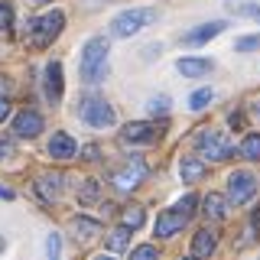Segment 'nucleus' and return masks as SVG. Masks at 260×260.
<instances>
[{
	"mask_svg": "<svg viewBox=\"0 0 260 260\" xmlns=\"http://www.w3.org/2000/svg\"><path fill=\"white\" fill-rule=\"evenodd\" d=\"M143 179H146V162L140 156H134V159H127L120 169H114V173H111V185L117 192H130V189H137Z\"/></svg>",
	"mask_w": 260,
	"mask_h": 260,
	"instance_id": "obj_4",
	"label": "nucleus"
},
{
	"mask_svg": "<svg viewBox=\"0 0 260 260\" xmlns=\"http://www.w3.org/2000/svg\"><path fill=\"white\" fill-rule=\"evenodd\" d=\"M241 156L250 159V162L260 159V134H247V137L241 140Z\"/></svg>",
	"mask_w": 260,
	"mask_h": 260,
	"instance_id": "obj_21",
	"label": "nucleus"
},
{
	"mask_svg": "<svg viewBox=\"0 0 260 260\" xmlns=\"http://www.w3.org/2000/svg\"><path fill=\"white\" fill-rule=\"evenodd\" d=\"M153 20H156L153 10H127L111 23V32L114 36H134V32H140L146 23H153Z\"/></svg>",
	"mask_w": 260,
	"mask_h": 260,
	"instance_id": "obj_7",
	"label": "nucleus"
},
{
	"mask_svg": "<svg viewBox=\"0 0 260 260\" xmlns=\"http://www.w3.org/2000/svg\"><path fill=\"white\" fill-rule=\"evenodd\" d=\"M7 114H10V101H7V98H0V120H7Z\"/></svg>",
	"mask_w": 260,
	"mask_h": 260,
	"instance_id": "obj_33",
	"label": "nucleus"
},
{
	"mask_svg": "<svg viewBox=\"0 0 260 260\" xmlns=\"http://www.w3.org/2000/svg\"><path fill=\"white\" fill-rule=\"evenodd\" d=\"M176 69L189 78H199V75H208L211 72V59H179Z\"/></svg>",
	"mask_w": 260,
	"mask_h": 260,
	"instance_id": "obj_16",
	"label": "nucleus"
},
{
	"mask_svg": "<svg viewBox=\"0 0 260 260\" xmlns=\"http://www.w3.org/2000/svg\"><path fill=\"white\" fill-rule=\"evenodd\" d=\"M39 130H43V117H39L36 111H20L13 117V134L16 137H36Z\"/></svg>",
	"mask_w": 260,
	"mask_h": 260,
	"instance_id": "obj_11",
	"label": "nucleus"
},
{
	"mask_svg": "<svg viewBox=\"0 0 260 260\" xmlns=\"http://www.w3.org/2000/svg\"><path fill=\"white\" fill-rule=\"evenodd\" d=\"M78 199H81V202H94V199H98V182H94V179H85V182H81Z\"/></svg>",
	"mask_w": 260,
	"mask_h": 260,
	"instance_id": "obj_27",
	"label": "nucleus"
},
{
	"mask_svg": "<svg viewBox=\"0 0 260 260\" xmlns=\"http://www.w3.org/2000/svg\"><path fill=\"white\" fill-rule=\"evenodd\" d=\"M228 10L238 16H250V20H260V4L254 0H228Z\"/></svg>",
	"mask_w": 260,
	"mask_h": 260,
	"instance_id": "obj_20",
	"label": "nucleus"
},
{
	"mask_svg": "<svg viewBox=\"0 0 260 260\" xmlns=\"http://www.w3.org/2000/svg\"><path fill=\"white\" fill-rule=\"evenodd\" d=\"M94 260H114V257L111 254H101V257H94Z\"/></svg>",
	"mask_w": 260,
	"mask_h": 260,
	"instance_id": "obj_37",
	"label": "nucleus"
},
{
	"mask_svg": "<svg viewBox=\"0 0 260 260\" xmlns=\"http://www.w3.org/2000/svg\"><path fill=\"white\" fill-rule=\"evenodd\" d=\"M143 221H146V211L140 205H130L124 211V228H143Z\"/></svg>",
	"mask_w": 260,
	"mask_h": 260,
	"instance_id": "obj_23",
	"label": "nucleus"
},
{
	"mask_svg": "<svg viewBox=\"0 0 260 260\" xmlns=\"http://www.w3.org/2000/svg\"><path fill=\"white\" fill-rule=\"evenodd\" d=\"M215 244H218V238H215V231H208V228H202L199 234H195V241H192V254L195 257H208V254H215Z\"/></svg>",
	"mask_w": 260,
	"mask_h": 260,
	"instance_id": "obj_15",
	"label": "nucleus"
},
{
	"mask_svg": "<svg viewBox=\"0 0 260 260\" xmlns=\"http://www.w3.org/2000/svg\"><path fill=\"white\" fill-rule=\"evenodd\" d=\"M62 26H65V16L59 10H52L46 16H36V20L29 23V46L32 49H46L62 32Z\"/></svg>",
	"mask_w": 260,
	"mask_h": 260,
	"instance_id": "obj_3",
	"label": "nucleus"
},
{
	"mask_svg": "<svg viewBox=\"0 0 260 260\" xmlns=\"http://www.w3.org/2000/svg\"><path fill=\"white\" fill-rule=\"evenodd\" d=\"M13 29V4L10 0H0V32Z\"/></svg>",
	"mask_w": 260,
	"mask_h": 260,
	"instance_id": "obj_24",
	"label": "nucleus"
},
{
	"mask_svg": "<svg viewBox=\"0 0 260 260\" xmlns=\"http://www.w3.org/2000/svg\"><path fill=\"white\" fill-rule=\"evenodd\" d=\"M104 244H108V254H120L130 244V228H114L108 238H104Z\"/></svg>",
	"mask_w": 260,
	"mask_h": 260,
	"instance_id": "obj_18",
	"label": "nucleus"
},
{
	"mask_svg": "<svg viewBox=\"0 0 260 260\" xmlns=\"http://www.w3.org/2000/svg\"><path fill=\"white\" fill-rule=\"evenodd\" d=\"M81 78L88 85H98V81L108 78V39L104 36L88 39L85 49H81Z\"/></svg>",
	"mask_w": 260,
	"mask_h": 260,
	"instance_id": "obj_1",
	"label": "nucleus"
},
{
	"mask_svg": "<svg viewBox=\"0 0 260 260\" xmlns=\"http://www.w3.org/2000/svg\"><path fill=\"white\" fill-rule=\"evenodd\" d=\"M224 29H228L224 20H218V23H202V26H195L192 32H185V36H182V46H202V43L215 39L218 32H224Z\"/></svg>",
	"mask_w": 260,
	"mask_h": 260,
	"instance_id": "obj_10",
	"label": "nucleus"
},
{
	"mask_svg": "<svg viewBox=\"0 0 260 260\" xmlns=\"http://www.w3.org/2000/svg\"><path fill=\"white\" fill-rule=\"evenodd\" d=\"M72 231H75L78 238H91V234L101 231V224L91 221V218H75V221H72Z\"/></svg>",
	"mask_w": 260,
	"mask_h": 260,
	"instance_id": "obj_22",
	"label": "nucleus"
},
{
	"mask_svg": "<svg viewBox=\"0 0 260 260\" xmlns=\"http://www.w3.org/2000/svg\"><path fill=\"white\" fill-rule=\"evenodd\" d=\"M195 143H199V153L211 162H224L234 156V146L228 143V137L221 130H211V127H202L199 137H195Z\"/></svg>",
	"mask_w": 260,
	"mask_h": 260,
	"instance_id": "obj_2",
	"label": "nucleus"
},
{
	"mask_svg": "<svg viewBox=\"0 0 260 260\" xmlns=\"http://www.w3.org/2000/svg\"><path fill=\"white\" fill-rule=\"evenodd\" d=\"M59 254H62L59 234H49V238H46V260H59Z\"/></svg>",
	"mask_w": 260,
	"mask_h": 260,
	"instance_id": "obj_26",
	"label": "nucleus"
},
{
	"mask_svg": "<svg viewBox=\"0 0 260 260\" xmlns=\"http://www.w3.org/2000/svg\"><path fill=\"white\" fill-rule=\"evenodd\" d=\"M49 153H52L55 159H72L78 153V146H75V140H72L69 134H55L52 140H49Z\"/></svg>",
	"mask_w": 260,
	"mask_h": 260,
	"instance_id": "obj_14",
	"label": "nucleus"
},
{
	"mask_svg": "<svg viewBox=\"0 0 260 260\" xmlns=\"http://www.w3.org/2000/svg\"><path fill=\"white\" fill-rule=\"evenodd\" d=\"M231 124L234 127H244V114H231Z\"/></svg>",
	"mask_w": 260,
	"mask_h": 260,
	"instance_id": "obj_36",
	"label": "nucleus"
},
{
	"mask_svg": "<svg viewBox=\"0 0 260 260\" xmlns=\"http://www.w3.org/2000/svg\"><path fill=\"white\" fill-rule=\"evenodd\" d=\"M78 114H81V120L91 124V127H111L114 120H117V114H114V108L104 98H85V101L78 104Z\"/></svg>",
	"mask_w": 260,
	"mask_h": 260,
	"instance_id": "obj_5",
	"label": "nucleus"
},
{
	"mask_svg": "<svg viewBox=\"0 0 260 260\" xmlns=\"http://www.w3.org/2000/svg\"><path fill=\"white\" fill-rule=\"evenodd\" d=\"M260 46V36H247V39H238V49L247 52V49H257Z\"/></svg>",
	"mask_w": 260,
	"mask_h": 260,
	"instance_id": "obj_31",
	"label": "nucleus"
},
{
	"mask_svg": "<svg viewBox=\"0 0 260 260\" xmlns=\"http://www.w3.org/2000/svg\"><path fill=\"white\" fill-rule=\"evenodd\" d=\"M176 208L182 211V215H189V218H192V211H195V195L189 192L185 199H179V202H176Z\"/></svg>",
	"mask_w": 260,
	"mask_h": 260,
	"instance_id": "obj_29",
	"label": "nucleus"
},
{
	"mask_svg": "<svg viewBox=\"0 0 260 260\" xmlns=\"http://www.w3.org/2000/svg\"><path fill=\"white\" fill-rule=\"evenodd\" d=\"M150 111L153 114H166L169 111V98H153V101H150Z\"/></svg>",
	"mask_w": 260,
	"mask_h": 260,
	"instance_id": "obj_30",
	"label": "nucleus"
},
{
	"mask_svg": "<svg viewBox=\"0 0 260 260\" xmlns=\"http://www.w3.org/2000/svg\"><path fill=\"white\" fill-rule=\"evenodd\" d=\"M179 173H182L185 182H199V179L205 176V166H202V159L185 156V159H182V166H179Z\"/></svg>",
	"mask_w": 260,
	"mask_h": 260,
	"instance_id": "obj_19",
	"label": "nucleus"
},
{
	"mask_svg": "<svg viewBox=\"0 0 260 260\" xmlns=\"http://www.w3.org/2000/svg\"><path fill=\"white\" fill-rule=\"evenodd\" d=\"M62 185H65V179H62V173H43L36 179V192L43 195L46 202H55L62 195Z\"/></svg>",
	"mask_w": 260,
	"mask_h": 260,
	"instance_id": "obj_12",
	"label": "nucleus"
},
{
	"mask_svg": "<svg viewBox=\"0 0 260 260\" xmlns=\"http://www.w3.org/2000/svg\"><path fill=\"white\" fill-rule=\"evenodd\" d=\"M130 260H159V254H156L153 244H143V247H137L134 254H130Z\"/></svg>",
	"mask_w": 260,
	"mask_h": 260,
	"instance_id": "obj_28",
	"label": "nucleus"
},
{
	"mask_svg": "<svg viewBox=\"0 0 260 260\" xmlns=\"http://www.w3.org/2000/svg\"><path fill=\"white\" fill-rule=\"evenodd\" d=\"M211 98H215V91H211V88H202V91H195V94L189 98V108H192V111H202V108L211 101Z\"/></svg>",
	"mask_w": 260,
	"mask_h": 260,
	"instance_id": "obj_25",
	"label": "nucleus"
},
{
	"mask_svg": "<svg viewBox=\"0 0 260 260\" xmlns=\"http://www.w3.org/2000/svg\"><path fill=\"white\" fill-rule=\"evenodd\" d=\"M185 224H189V215H182L179 208H169V211H162L159 221H156V238H173Z\"/></svg>",
	"mask_w": 260,
	"mask_h": 260,
	"instance_id": "obj_8",
	"label": "nucleus"
},
{
	"mask_svg": "<svg viewBox=\"0 0 260 260\" xmlns=\"http://www.w3.org/2000/svg\"><path fill=\"white\" fill-rule=\"evenodd\" d=\"M32 4H49V0H32Z\"/></svg>",
	"mask_w": 260,
	"mask_h": 260,
	"instance_id": "obj_38",
	"label": "nucleus"
},
{
	"mask_svg": "<svg viewBox=\"0 0 260 260\" xmlns=\"http://www.w3.org/2000/svg\"><path fill=\"white\" fill-rule=\"evenodd\" d=\"M120 137H124V143H153L159 137V127L140 120V124H127L124 130H120Z\"/></svg>",
	"mask_w": 260,
	"mask_h": 260,
	"instance_id": "obj_9",
	"label": "nucleus"
},
{
	"mask_svg": "<svg viewBox=\"0 0 260 260\" xmlns=\"http://www.w3.org/2000/svg\"><path fill=\"white\" fill-rule=\"evenodd\" d=\"M13 153V146H10V140H0V159H7Z\"/></svg>",
	"mask_w": 260,
	"mask_h": 260,
	"instance_id": "obj_32",
	"label": "nucleus"
},
{
	"mask_svg": "<svg viewBox=\"0 0 260 260\" xmlns=\"http://www.w3.org/2000/svg\"><path fill=\"white\" fill-rule=\"evenodd\" d=\"M0 199H7V202H10V199H13V189H7V185H0Z\"/></svg>",
	"mask_w": 260,
	"mask_h": 260,
	"instance_id": "obj_35",
	"label": "nucleus"
},
{
	"mask_svg": "<svg viewBox=\"0 0 260 260\" xmlns=\"http://www.w3.org/2000/svg\"><path fill=\"white\" fill-rule=\"evenodd\" d=\"M185 260H199V257H195V254H192V257H185Z\"/></svg>",
	"mask_w": 260,
	"mask_h": 260,
	"instance_id": "obj_39",
	"label": "nucleus"
},
{
	"mask_svg": "<svg viewBox=\"0 0 260 260\" xmlns=\"http://www.w3.org/2000/svg\"><path fill=\"white\" fill-rule=\"evenodd\" d=\"M257 114H260V104H257Z\"/></svg>",
	"mask_w": 260,
	"mask_h": 260,
	"instance_id": "obj_41",
	"label": "nucleus"
},
{
	"mask_svg": "<svg viewBox=\"0 0 260 260\" xmlns=\"http://www.w3.org/2000/svg\"><path fill=\"white\" fill-rule=\"evenodd\" d=\"M0 55H4V46H0Z\"/></svg>",
	"mask_w": 260,
	"mask_h": 260,
	"instance_id": "obj_40",
	"label": "nucleus"
},
{
	"mask_svg": "<svg viewBox=\"0 0 260 260\" xmlns=\"http://www.w3.org/2000/svg\"><path fill=\"white\" fill-rule=\"evenodd\" d=\"M257 192V179L254 173H231V179H228V202L231 205H247L250 199H254Z\"/></svg>",
	"mask_w": 260,
	"mask_h": 260,
	"instance_id": "obj_6",
	"label": "nucleus"
},
{
	"mask_svg": "<svg viewBox=\"0 0 260 260\" xmlns=\"http://www.w3.org/2000/svg\"><path fill=\"white\" fill-rule=\"evenodd\" d=\"M46 98L52 104L62 98V65L59 62H49L46 65Z\"/></svg>",
	"mask_w": 260,
	"mask_h": 260,
	"instance_id": "obj_13",
	"label": "nucleus"
},
{
	"mask_svg": "<svg viewBox=\"0 0 260 260\" xmlns=\"http://www.w3.org/2000/svg\"><path fill=\"white\" fill-rule=\"evenodd\" d=\"M0 98H10V81L0 75Z\"/></svg>",
	"mask_w": 260,
	"mask_h": 260,
	"instance_id": "obj_34",
	"label": "nucleus"
},
{
	"mask_svg": "<svg viewBox=\"0 0 260 260\" xmlns=\"http://www.w3.org/2000/svg\"><path fill=\"white\" fill-rule=\"evenodd\" d=\"M202 211H205V218H224V211H228V202H224V195H218V192H208L205 199H202Z\"/></svg>",
	"mask_w": 260,
	"mask_h": 260,
	"instance_id": "obj_17",
	"label": "nucleus"
}]
</instances>
